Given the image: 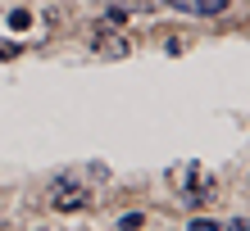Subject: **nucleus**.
Segmentation results:
<instances>
[{
    "instance_id": "423d86ee",
    "label": "nucleus",
    "mask_w": 250,
    "mask_h": 231,
    "mask_svg": "<svg viewBox=\"0 0 250 231\" xmlns=\"http://www.w3.org/2000/svg\"><path fill=\"white\" fill-rule=\"evenodd\" d=\"M168 9H178V14H196L200 18V0H164Z\"/></svg>"
},
{
    "instance_id": "1a4fd4ad",
    "label": "nucleus",
    "mask_w": 250,
    "mask_h": 231,
    "mask_svg": "<svg viewBox=\"0 0 250 231\" xmlns=\"http://www.w3.org/2000/svg\"><path fill=\"white\" fill-rule=\"evenodd\" d=\"M14 54H19V46L14 41H0V59H14Z\"/></svg>"
},
{
    "instance_id": "39448f33",
    "label": "nucleus",
    "mask_w": 250,
    "mask_h": 231,
    "mask_svg": "<svg viewBox=\"0 0 250 231\" xmlns=\"http://www.w3.org/2000/svg\"><path fill=\"white\" fill-rule=\"evenodd\" d=\"M9 27H14V32H27V27H32V14H27V9H14L9 14Z\"/></svg>"
},
{
    "instance_id": "7ed1b4c3",
    "label": "nucleus",
    "mask_w": 250,
    "mask_h": 231,
    "mask_svg": "<svg viewBox=\"0 0 250 231\" xmlns=\"http://www.w3.org/2000/svg\"><path fill=\"white\" fill-rule=\"evenodd\" d=\"M100 23H105V27H123V23H127V5H109Z\"/></svg>"
},
{
    "instance_id": "0eeeda50",
    "label": "nucleus",
    "mask_w": 250,
    "mask_h": 231,
    "mask_svg": "<svg viewBox=\"0 0 250 231\" xmlns=\"http://www.w3.org/2000/svg\"><path fill=\"white\" fill-rule=\"evenodd\" d=\"M141 222H146V218H141V213H127V218H123V222H119V227H123V231H137V227H141Z\"/></svg>"
},
{
    "instance_id": "6e6552de",
    "label": "nucleus",
    "mask_w": 250,
    "mask_h": 231,
    "mask_svg": "<svg viewBox=\"0 0 250 231\" xmlns=\"http://www.w3.org/2000/svg\"><path fill=\"white\" fill-rule=\"evenodd\" d=\"M191 231H218V222H209V218H196V222H191Z\"/></svg>"
},
{
    "instance_id": "f257e3e1",
    "label": "nucleus",
    "mask_w": 250,
    "mask_h": 231,
    "mask_svg": "<svg viewBox=\"0 0 250 231\" xmlns=\"http://www.w3.org/2000/svg\"><path fill=\"white\" fill-rule=\"evenodd\" d=\"M46 204L55 213H82V209H91V191H86L82 181H73V177H55Z\"/></svg>"
},
{
    "instance_id": "9d476101",
    "label": "nucleus",
    "mask_w": 250,
    "mask_h": 231,
    "mask_svg": "<svg viewBox=\"0 0 250 231\" xmlns=\"http://www.w3.org/2000/svg\"><path fill=\"white\" fill-rule=\"evenodd\" d=\"M228 231H250V222H246V218H232V222H228Z\"/></svg>"
},
{
    "instance_id": "f03ea898",
    "label": "nucleus",
    "mask_w": 250,
    "mask_h": 231,
    "mask_svg": "<svg viewBox=\"0 0 250 231\" xmlns=\"http://www.w3.org/2000/svg\"><path fill=\"white\" fill-rule=\"evenodd\" d=\"M96 50L105 54V59H127V54H132V41L119 32V27H105V32H100V41H96Z\"/></svg>"
},
{
    "instance_id": "20e7f679",
    "label": "nucleus",
    "mask_w": 250,
    "mask_h": 231,
    "mask_svg": "<svg viewBox=\"0 0 250 231\" xmlns=\"http://www.w3.org/2000/svg\"><path fill=\"white\" fill-rule=\"evenodd\" d=\"M228 5H232V0H200V18H218Z\"/></svg>"
}]
</instances>
